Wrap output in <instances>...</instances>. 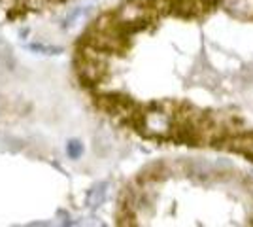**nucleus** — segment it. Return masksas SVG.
Returning a JSON list of instances; mask_svg holds the SVG:
<instances>
[{
	"label": "nucleus",
	"instance_id": "f257e3e1",
	"mask_svg": "<svg viewBox=\"0 0 253 227\" xmlns=\"http://www.w3.org/2000/svg\"><path fill=\"white\" fill-rule=\"evenodd\" d=\"M72 0H0V23H27L47 17Z\"/></svg>",
	"mask_w": 253,
	"mask_h": 227
}]
</instances>
